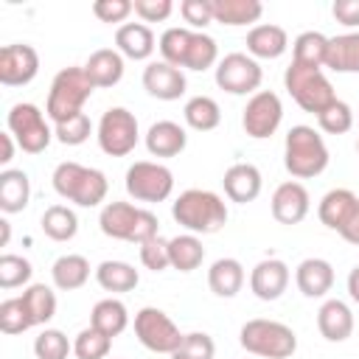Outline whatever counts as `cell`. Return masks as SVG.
Returning <instances> with one entry per match:
<instances>
[{
	"instance_id": "ac0fdd59",
	"label": "cell",
	"mask_w": 359,
	"mask_h": 359,
	"mask_svg": "<svg viewBox=\"0 0 359 359\" xmlns=\"http://www.w3.org/2000/svg\"><path fill=\"white\" fill-rule=\"evenodd\" d=\"M289 278H292V272H289L286 261H280V258H264L250 272V292L258 300L272 303V300H278L286 292Z\"/></svg>"
},
{
	"instance_id": "681fc988",
	"label": "cell",
	"mask_w": 359,
	"mask_h": 359,
	"mask_svg": "<svg viewBox=\"0 0 359 359\" xmlns=\"http://www.w3.org/2000/svg\"><path fill=\"white\" fill-rule=\"evenodd\" d=\"M132 3H135V14L143 22H163L174 11V3L171 0H132Z\"/></svg>"
},
{
	"instance_id": "3957f363",
	"label": "cell",
	"mask_w": 359,
	"mask_h": 359,
	"mask_svg": "<svg viewBox=\"0 0 359 359\" xmlns=\"http://www.w3.org/2000/svg\"><path fill=\"white\" fill-rule=\"evenodd\" d=\"M328 146L314 126L297 123L286 132L283 140V165L294 180L320 177L328 168Z\"/></svg>"
},
{
	"instance_id": "4316f807",
	"label": "cell",
	"mask_w": 359,
	"mask_h": 359,
	"mask_svg": "<svg viewBox=\"0 0 359 359\" xmlns=\"http://www.w3.org/2000/svg\"><path fill=\"white\" fill-rule=\"evenodd\" d=\"M244 280H247V272L238 258H216L208 269V286L216 297H236Z\"/></svg>"
},
{
	"instance_id": "44dd1931",
	"label": "cell",
	"mask_w": 359,
	"mask_h": 359,
	"mask_svg": "<svg viewBox=\"0 0 359 359\" xmlns=\"http://www.w3.org/2000/svg\"><path fill=\"white\" fill-rule=\"evenodd\" d=\"M157 48L154 31L146 22H123L115 31V50L123 59H135V62H146Z\"/></svg>"
},
{
	"instance_id": "f5cc1de1",
	"label": "cell",
	"mask_w": 359,
	"mask_h": 359,
	"mask_svg": "<svg viewBox=\"0 0 359 359\" xmlns=\"http://www.w3.org/2000/svg\"><path fill=\"white\" fill-rule=\"evenodd\" d=\"M339 236H342L348 244H356V247H359V213H356V216L348 222V227H345Z\"/></svg>"
},
{
	"instance_id": "d6a6232c",
	"label": "cell",
	"mask_w": 359,
	"mask_h": 359,
	"mask_svg": "<svg viewBox=\"0 0 359 359\" xmlns=\"http://www.w3.org/2000/svg\"><path fill=\"white\" fill-rule=\"evenodd\" d=\"M95 280L104 292H112V294H123V292H132L137 283H140V275L132 264L126 261H101L95 266Z\"/></svg>"
},
{
	"instance_id": "9c48e42d",
	"label": "cell",
	"mask_w": 359,
	"mask_h": 359,
	"mask_svg": "<svg viewBox=\"0 0 359 359\" xmlns=\"http://www.w3.org/2000/svg\"><path fill=\"white\" fill-rule=\"evenodd\" d=\"M6 126L25 154H42L53 140V126L48 123V115L28 101H20L8 109Z\"/></svg>"
},
{
	"instance_id": "4dcf8cb0",
	"label": "cell",
	"mask_w": 359,
	"mask_h": 359,
	"mask_svg": "<svg viewBox=\"0 0 359 359\" xmlns=\"http://www.w3.org/2000/svg\"><path fill=\"white\" fill-rule=\"evenodd\" d=\"M50 278H53V286L62 289V292H76L81 289L87 280H90V261L79 252H67V255H59L50 266Z\"/></svg>"
},
{
	"instance_id": "ffe728a7",
	"label": "cell",
	"mask_w": 359,
	"mask_h": 359,
	"mask_svg": "<svg viewBox=\"0 0 359 359\" xmlns=\"http://www.w3.org/2000/svg\"><path fill=\"white\" fill-rule=\"evenodd\" d=\"M261 171L252 165V163H236L224 171L222 177V188H224V196L230 202H238V205H247V202H255L258 194H261Z\"/></svg>"
},
{
	"instance_id": "8d00e7d4",
	"label": "cell",
	"mask_w": 359,
	"mask_h": 359,
	"mask_svg": "<svg viewBox=\"0 0 359 359\" xmlns=\"http://www.w3.org/2000/svg\"><path fill=\"white\" fill-rule=\"evenodd\" d=\"M182 118L194 132H210L222 123V109L210 95H194L182 107Z\"/></svg>"
},
{
	"instance_id": "ab89813d",
	"label": "cell",
	"mask_w": 359,
	"mask_h": 359,
	"mask_svg": "<svg viewBox=\"0 0 359 359\" xmlns=\"http://www.w3.org/2000/svg\"><path fill=\"white\" fill-rule=\"evenodd\" d=\"M34 275V266L28 258L14 255V252H3L0 255V289H17L25 286Z\"/></svg>"
},
{
	"instance_id": "7402d4cb",
	"label": "cell",
	"mask_w": 359,
	"mask_h": 359,
	"mask_svg": "<svg viewBox=\"0 0 359 359\" xmlns=\"http://www.w3.org/2000/svg\"><path fill=\"white\" fill-rule=\"evenodd\" d=\"M317 328L328 342H345L353 334V311L345 300L328 297L317 311Z\"/></svg>"
},
{
	"instance_id": "4fadbf2b",
	"label": "cell",
	"mask_w": 359,
	"mask_h": 359,
	"mask_svg": "<svg viewBox=\"0 0 359 359\" xmlns=\"http://www.w3.org/2000/svg\"><path fill=\"white\" fill-rule=\"evenodd\" d=\"M261 81H264V70L258 59H252L250 53L236 50L222 56L216 65V84L230 95H255Z\"/></svg>"
},
{
	"instance_id": "8fae6325",
	"label": "cell",
	"mask_w": 359,
	"mask_h": 359,
	"mask_svg": "<svg viewBox=\"0 0 359 359\" xmlns=\"http://www.w3.org/2000/svg\"><path fill=\"white\" fill-rule=\"evenodd\" d=\"M123 185L135 202H165L174 191V174L163 163L137 160L126 168Z\"/></svg>"
},
{
	"instance_id": "277c9868",
	"label": "cell",
	"mask_w": 359,
	"mask_h": 359,
	"mask_svg": "<svg viewBox=\"0 0 359 359\" xmlns=\"http://www.w3.org/2000/svg\"><path fill=\"white\" fill-rule=\"evenodd\" d=\"M98 227L107 238L129 241V244H146L149 238L160 236V222L151 210L137 208L132 202H107L98 213Z\"/></svg>"
},
{
	"instance_id": "7bdbcfd3",
	"label": "cell",
	"mask_w": 359,
	"mask_h": 359,
	"mask_svg": "<svg viewBox=\"0 0 359 359\" xmlns=\"http://www.w3.org/2000/svg\"><path fill=\"white\" fill-rule=\"evenodd\" d=\"M317 126L325 132V135H345V132H351V126H353V109L345 104V101H334L328 109H323L320 115H317Z\"/></svg>"
},
{
	"instance_id": "f1b7e54d",
	"label": "cell",
	"mask_w": 359,
	"mask_h": 359,
	"mask_svg": "<svg viewBox=\"0 0 359 359\" xmlns=\"http://www.w3.org/2000/svg\"><path fill=\"white\" fill-rule=\"evenodd\" d=\"M325 67L334 73H359V31L328 36Z\"/></svg>"
},
{
	"instance_id": "cb8c5ba5",
	"label": "cell",
	"mask_w": 359,
	"mask_h": 359,
	"mask_svg": "<svg viewBox=\"0 0 359 359\" xmlns=\"http://www.w3.org/2000/svg\"><path fill=\"white\" fill-rule=\"evenodd\" d=\"M294 283L303 297H325L334 286V266L325 258H303L294 269Z\"/></svg>"
},
{
	"instance_id": "60d3db41",
	"label": "cell",
	"mask_w": 359,
	"mask_h": 359,
	"mask_svg": "<svg viewBox=\"0 0 359 359\" xmlns=\"http://www.w3.org/2000/svg\"><path fill=\"white\" fill-rule=\"evenodd\" d=\"M34 353L36 359H67V353H73V342L59 328H45L34 339Z\"/></svg>"
},
{
	"instance_id": "52a82bcc",
	"label": "cell",
	"mask_w": 359,
	"mask_h": 359,
	"mask_svg": "<svg viewBox=\"0 0 359 359\" xmlns=\"http://www.w3.org/2000/svg\"><path fill=\"white\" fill-rule=\"evenodd\" d=\"M238 342L247 353L261 359H289L297 351V334L286 323L266 317L247 320L238 331Z\"/></svg>"
},
{
	"instance_id": "d6986e66",
	"label": "cell",
	"mask_w": 359,
	"mask_h": 359,
	"mask_svg": "<svg viewBox=\"0 0 359 359\" xmlns=\"http://www.w3.org/2000/svg\"><path fill=\"white\" fill-rule=\"evenodd\" d=\"M356 213H359V196L351 188H331L317 205L320 222L334 233H342Z\"/></svg>"
},
{
	"instance_id": "5b68a950",
	"label": "cell",
	"mask_w": 359,
	"mask_h": 359,
	"mask_svg": "<svg viewBox=\"0 0 359 359\" xmlns=\"http://www.w3.org/2000/svg\"><path fill=\"white\" fill-rule=\"evenodd\" d=\"M53 191L79 205V208H95L107 199V191H109V182H107V174L98 171V168H90V165H81V163H59L53 168Z\"/></svg>"
},
{
	"instance_id": "8992f818",
	"label": "cell",
	"mask_w": 359,
	"mask_h": 359,
	"mask_svg": "<svg viewBox=\"0 0 359 359\" xmlns=\"http://www.w3.org/2000/svg\"><path fill=\"white\" fill-rule=\"evenodd\" d=\"M95 84L90 81L84 65L81 67H62L48 90V101H45V115L53 123H62L73 115L81 112V107L90 101Z\"/></svg>"
},
{
	"instance_id": "1f68e13d",
	"label": "cell",
	"mask_w": 359,
	"mask_h": 359,
	"mask_svg": "<svg viewBox=\"0 0 359 359\" xmlns=\"http://www.w3.org/2000/svg\"><path fill=\"white\" fill-rule=\"evenodd\" d=\"M20 300H22V309H25V317H28L31 328L48 325L53 320V314H56V292L50 286H45V283H31L20 294Z\"/></svg>"
},
{
	"instance_id": "9a60e30c",
	"label": "cell",
	"mask_w": 359,
	"mask_h": 359,
	"mask_svg": "<svg viewBox=\"0 0 359 359\" xmlns=\"http://www.w3.org/2000/svg\"><path fill=\"white\" fill-rule=\"evenodd\" d=\"M39 73V53L34 45L11 42L0 48V84L3 87H25Z\"/></svg>"
},
{
	"instance_id": "484cf974",
	"label": "cell",
	"mask_w": 359,
	"mask_h": 359,
	"mask_svg": "<svg viewBox=\"0 0 359 359\" xmlns=\"http://www.w3.org/2000/svg\"><path fill=\"white\" fill-rule=\"evenodd\" d=\"M84 70H87L90 81L95 84V90L115 87L123 79V56L115 48H98L84 62Z\"/></svg>"
},
{
	"instance_id": "ba28073f",
	"label": "cell",
	"mask_w": 359,
	"mask_h": 359,
	"mask_svg": "<svg viewBox=\"0 0 359 359\" xmlns=\"http://www.w3.org/2000/svg\"><path fill=\"white\" fill-rule=\"evenodd\" d=\"M283 87L294 98V104L303 112H311V115H320L323 109H328L337 101L334 84L328 81L323 67H309V65L292 62L283 70Z\"/></svg>"
},
{
	"instance_id": "d590c367",
	"label": "cell",
	"mask_w": 359,
	"mask_h": 359,
	"mask_svg": "<svg viewBox=\"0 0 359 359\" xmlns=\"http://www.w3.org/2000/svg\"><path fill=\"white\" fill-rule=\"evenodd\" d=\"M39 227L50 241H70L79 233V216L67 205H50V208H45Z\"/></svg>"
},
{
	"instance_id": "603a6c76",
	"label": "cell",
	"mask_w": 359,
	"mask_h": 359,
	"mask_svg": "<svg viewBox=\"0 0 359 359\" xmlns=\"http://www.w3.org/2000/svg\"><path fill=\"white\" fill-rule=\"evenodd\" d=\"M143 143L151 157H177L188 146V132L177 121H154Z\"/></svg>"
},
{
	"instance_id": "30bf717a",
	"label": "cell",
	"mask_w": 359,
	"mask_h": 359,
	"mask_svg": "<svg viewBox=\"0 0 359 359\" xmlns=\"http://www.w3.org/2000/svg\"><path fill=\"white\" fill-rule=\"evenodd\" d=\"M95 137H98V149L109 157H126L135 151L137 140H140V129H137V118L135 112H129L126 107H109L98 126H95Z\"/></svg>"
},
{
	"instance_id": "5bb4252c",
	"label": "cell",
	"mask_w": 359,
	"mask_h": 359,
	"mask_svg": "<svg viewBox=\"0 0 359 359\" xmlns=\"http://www.w3.org/2000/svg\"><path fill=\"white\" fill-rule=\"evenodd\" d=\"M283 121V104L272 90H258L241 109V126L252 140L272 137Z\"/></svg>"
},
{
	"instance_id": "6da1fadb",
	"label": "cell",
	"mask_w": 359,
	"mask_h": 359,
	"mask_svg": "<svg viewBox=\"0 0 359 359\" xmlns=\"http://www.w3.org/2000/svg\"><path fill=\"white\" fill-rule=\"evenodd\" d=\"M157 50L163 62L180 67V70H208L219 65V45L210 34L205 31H191V28H165L157 39Z\"/></svg>"
},
{
	"instance_id": "74e56055",
	"label": "cell",
	"mask_w": 359,
	"mask_h": 359,
	"mask_svg": "<svg viewBox=\"0 0 359 359\" xmlns=\"http://www.w3.org/2000/svg\"><path fill=\"white\" fill-rule=\"evenodd\" d=\"M325 50H328V36L320 31H303L292 42V62L309 65V67H325Z\"/></svg>"
},
{
	"instance_id": "f35d334b",
	"label": "cell",
	"mask_w": 359,
	"mask_h": 359,
	"mask_svg": "<svg viewBox=\"0 0 359 359\" xmlns=\"http://www.w3.org/2000/svg\"><path fill=\"white\" fill-rule=\"evenodd\" d=\"M112 348V337L101 334L98 328H81L73 339V353L76 359H107Z\"/></svg>"
},
{
	"instance_id": "bcb514c9",
	"label": "cell",
	"mask_w": 359,
	"mask_h": 359,
	"mask_svg": "<svg viewBox=\"0 0 359 359\" xmlns=\"http://www.w3.org/2000/svg\"><path fill=\"white\" fill-rule=\"evenodd\" d=\"M140 264L151 272H163L171 266V258H168V241L163 236H154L149 238L146 244H140Z\"/></svg>"
},
{
	"instance_id": "9f6ffc18",
	"label": "cell",
	"mask_w": 359,
	"mask_h": 359,
	"mask_svg": "<svg viewBox=\"0 0 359 359\" xmlns=\"http://www.w3.org/2000/svg\"><path fill=\"white\" fill-rule=\"evenodd\" d=\"M356 154H359V140H356Z\"/></svg>"
},
{
	"instance_id": "7c38bea8",
	"label": "cell",
	"mask_w": 359,
	"mask_h": 359,
	"mask_svg": "<svg viewBox=\"0 0 359 359\" xmlns=\"http://www.w3.org/2000/svg\"><path fill=\"white\" fill-rule=\"evenodd\" d=\"M135 337L137 342L151 351V353H174L182 342V331L177 328V323L157 306H143L135 314Z\"/></svg>"
},
{
	"instance_id": "d4e9b609",
	"label": "cell",
	"mask_w": 359,
	"mask_h": 359,
	"mask_svg": "<svg viewBox=\"0 0 359 359\" xmlns=\"http://www.w3.org/2000/svg\"><path fill=\"white\" fill-rule=\"evenodd\" d=\"M244 45H247V53L252 59H278L289 48V34L280 25L261 22V25H252L247 31V42Z\"/></svg>"
},
{
	"instance_id": "f6af8a7d",
	"label": "cell",
	"mask_w": 359,
	"mask_h": 359,
	"mask_svg": "<svg viewBox=\"0 0 359 359\" xmlns=\"http://www.w3.org/2000/svg\"><path fill=\"white\" fill-rule=\"evenodd\" d=\"M28 328H31V323L25 317L22 300L20 297H6L0 303V331L8 334V337H14V334H22Z\"/></svg>"
},
{
	"instance_id": "db71d44e",
	"label": "cell",
	"mask_w": 359,
	"mask_h": 359,
	"mask_svg": "<svg viewBox=\"0 0 359 359\" xmlns=\"http://www.w3.org/2000/svg\"><path fill=\"white\" fill-rule=\"evenodd\" d=\"M348 294L353 303H359V264L348 272Z\"/></svg>"
},
{
	"instance_id": "e0dca14e",
	"label": "cell",
	"mask_w": 359,
	"mask_h": 359,
	"mask_svg": "<svg viewBox=\"0 0 359 359\" xmlns=\"http://www.w3.org/2000/svg\"><path fill=\"white\" fill-rule=\"evenodd\" d=\"M143 90L157 101H177L185 95L188 81L185 73L168 62H149L143 67Z\"/></svg>"
},
{
	"instance_id": "e575fe53",
	"label": "cell",
	"mask_w": 359,
	"mask_h": 359,
	"mask_svg": "<svg viewBox=\"0 0 359 359\" xmlns=\"http://www.w3.org/2000/svg\"><path fill=\"white\" fill-rule=\"evenodd\" d=\"M168 258H171V266L177 272H194V269H199L202 261H205L202 238L194 236V233H182V236L168 238Z\"/></svg>"
},
{
	"instance_id": "f907efd6",
	"label": "cell",
	"mask_w": 359,
	"mask_h": 359,
	"mask_svg": "<svg viewBox=\"0 0 359 359\" xmlns=\"http://www.w3.org/2000/svg\"><path fill=\"white\" fill-rule=\"evenodd\" d=\"M331 14H334L337 22L359 31V0H334Z\"/></svg>"
},
{
	"instance_id": "ee69618b",
	"label": "cell",
	"mask_w": 359,
	"mask_h": 359,
	"mask_svg": "<svg viewBox=\"0 0 359 359\" xmlns=\"http://www.w3.org/2000/svg\"><path fill=\"white\" fill-rule=\"evenodd\" d=\"M213 356H216V345H213V337L205 331L185 334L180 348L171 353V359H213Z\"/></svg>"
},
{
	"instance_id": "836d02e7",
	"label": "cell",
	"mask_w": 359,
	"mask_h": 359,
	"mask_svg": "<svg viewBox=\"0 0 359 359\" xmlns=\"http://www.w3.org/2000/svg\"><path fill=\"white\" fill-rule=\"evenodd\" d=\"M90 325L98 328V331L107 334V337H118V334H123L126 325H129V311H126V306H123L118 297H104V300H98V303L93 306V311H90Z\"/></svg>"
},
{
	"instance_id": "816d5d0a",
	"label": "cell",
	"mask_w": 359,
	"mask_h": 359,
	"mask_svg": "<svg viewBox=\"0 0 359 359\" xmlns=\"http://www.w3.org/2000/svg\"><path fill=\"white\" fill-rule=\"evenodd\" d=\"M0 146H3V151H0V163L8 165V163L14 160V149H17L14 135H11V132H3V135H0Z\"/></svg>"
},
{
	"instance_id": "2e32d148",
	"label": "cell",
	"mask_w": 359,
	"mask_h": 359,
	"mask_svg": "<svg viewBox=\"0 0 359 359\" xmlns=\"http://www.w3.org/2000/svg\"><path fill=\"white\" fill-rule=\"evenodd\" d=\"M269 208H272V219H275L278 224H300V222L309 216L311 196H309V191H306L303 182L289 180V182H280V185L272 191Z\"/></svg>"
},
{
	"instance_id": "11a10c76",
	"label": "cell",
	"mask_w": 359,
	"mask_h": 359,
	"mask_svg": "<svg viewBox=\"0 0 359 359\" xmlns=\"http://www.w3.org/2000/svg\"><path fill=\"white\" fill-rule=\"evenodd\" d=\"M0 230H3V236H0V247H6L8 238H11V224H8V219H0Z\"/></svg>"
},
{
	"instance_id": "7dc6e473",
	"label": "cell",
	"mask_w": 359,
	"mask_h": 359,
	"mask_svg": "<svg viewBox=\"0 0 359 359\" xmlns=\"http://www.w3.org/2000/svg\"><path fill=\"white\" fill-rule=\"evenodd\" d=\"M180 14L188 22L191 31H202L205 25L213 22V11H210V0H182L180 3Z\"/></svg>"
},
{
	"instance_id": "b9f144b4",
	"label": "cell",
	"mask_w": 359,
	"mask_h": 359,
	"mask_svg": "<svg viewBox=\"0 0 359 359\" xmlns=\"http://www.w3.org/2000/svg\"><path fill=\"white\" fill-rule=\"evenodd\" d=\"M90 135H93V121L87 118V112H79L62 123H53V137L62 146H81Z\"/></svg>"
},
{
	"instance_id": "f546056e",
	"label": "cell",
	"mask_w": 359,
	"mask_h": 359,
	"mask_svg": "<svg viewBox=\"0 0 359 359\" xmlns=\"http://www.w3.org/2000/svg\"><path fill=\"white\" fill-rule=\"evenodd\" d=\"M210 11H213V22L238 28V25L258 22L264 14V6L258 0H210Z\"/></svg>"
},
{
	"instance_id": "7a4b0ae2",
	"label": "cell",
	"mask_w": 359,
	"mask_h": 359,
	"mask_svg": "<svg viewBox=\"0 0 359 359\" xmlns=\"http://www.w3.org/2000/svg\"><path fill=\"white\" fill-rule=\"evenodd\" d=\"M171 216L188 233L210 236V233H219L227 224V205L216 191L188 188L171 202Z\"/></svg>"
},
{
	"instance_id": "83f0119b",
	"label": "cell",
	"mask_w": 359,
	"mask_h": 359,
	"mask_svg": "<svg viewBox=\"0 0 359 359\" xmlns=\"http://www.w3.org/2000/svg\"><path fill=\"white\" fill-rule=\"evenodd\" d=\"M31 199V180L22 168H3L0 171V210L20 213L28 208Z\"/></svg>"
},
{
	"instance_id": "c3c4849f",
	"label": "cell",
	"mask_w": 359,
	"mask_h": 359,
	"mask_svg": "<svg viewBox=\"0 0 359 359\" xmlns=\"http://www.w3.org/2000/svg\"><path fill=\"white\" fill-rule=\"evenodd\" d=\"M135 11V3L132 0H95L93 3V14L101 20V22H123L129 14Z\"/></svg>"
}]
</instances>
